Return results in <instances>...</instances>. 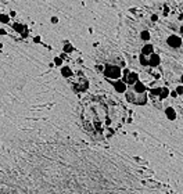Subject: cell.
Segmentation results:
<instances>
[{"label":"cell","mask_w":183,"mask_h":194,"mask_svg":"<svg viewBox=\"0 0 183 194\" xmlns=\"http://www.w3.org/2000/svg\"><path fill=\"white\" fill-rule=\"evenodd\" d=\"M151 19H153V21H157L158 17H157V15H153V17H151Z\"/></svg>","instance_id":"ac0fdd59"},{"label":"cell","mask_w":183,"mask_h":194,"mask_svg":"<svg viewBox=\"0 0 183 194\" xmlns=\"http://www.w3.org/2000/svg\"><path fill=\"white\" fill-rule=\"evenodd\" d=\"M114 88H115V90H116L118 93H124V92H126V83L122 82V81L115 82V83H114Z\"/></svg>","instance_id":"8992f818"},{"label":"cell","mask_w":183,"mask_h":194,"mask_svg":"<svg viewBox=\"0 0 183 194\" xmlns=\"http://www.w3.org/2000/svg\"><path fill=\"white\" fill-rule=\"evenodd\" d=\"M166 43H168L171 47H180L182 45V39L179 38L178 35H171L168 39H166Z\"/></svg>","instance_id":"3957f363"},{"label":"cell","mask_w":183,"mask_h":194,"mask_svg":"<svg viewBox=\"0 0 183 194\" xmlns=\"http://www.w3.org/2000/svg\"><path fill=\"white\" fill-rule=\"evenodd\" d=\"M126 97H128V100L131 103H135V104H146V101H147V97H146V93L144 94H139V93H131L128 92L126 93Z\"/></svg>","instance_id":"6da1fadb"},{"label":"cell","mask_w":183,"mask_h":194,"mask_svg":"<svg viewBox=\"0 0 183 194\" xmlns=\"http://www.w3.org/2000/svg\"><path fill=\"white\" fill-rule=\"evenodd\" d=\"M151 56L153 54V46L151 45H146L144 47H143V56Z\"/></svg>","instance_id":"9c48e42d"},{"label":"cell","mask_w":183,"mask_h":194,"mask_svg":"<svg viewBox=\"0 0 183 194\" xmlns=\"http://www.w3.org/2000/svg\"><path fill=\"white\" fill-rule=\"evenodd\" d=\"M124 82L128 83V85H132L133 86L136 82H139V75L136 72H131L128 76H126V78H124Z\"/></svg>","instance_id":"277c9868"},{"label":"cell","mask_w":183,"mask_h":194,"mask_svg":"<svg viewBox=\"0 0 183 194\" xmlns=\"http://www.w3.org/2000/svg\"><path fill=\"white\" fill-rule=\"evenodd\" d=\"M0 19H2L3 22H7V21H8V18H7L6 15H0Z\"/></svg>","instance_id":"2e32d148"},{"label":"cell","mask_w":183,"mask_h":194,"mask_svg":"<svg viewBox=\"0 0 183 194\" xmlns=\"http://www.w3.org/2000/svg\"><path fill=\"white\" fill-rule=\"evenodd\" d=\"M180 81H182V83H183V75H182V78H180Z\"/></svg>","instance_id":"d6986e66"},{"label":"cell","mask_w":183,"mask_h":194,"mask_svg":"<svg viewBox=\"0 0 183 194\" xmlns=\"http://www.w3.org/2000/svg\"><path fill=\"white\" fill-rule=\"evenodd\" d=\"M61 72H62V75L64 76H71L72 75V71L68 68V67H64V68L61 69Z\"/></svg>","instance_id":"30bf717a"},{"label":"cell","mask_w":183,"mask_h":194,"mask_svg":"<svg viewBox=\"0 0 183 194\" xmlns=\"http://www.w3.org/2000/svg\"><path fill=\"white\" fill-rule=\"evenodd\" d=\"M104 73L107 78H111V79H118L121 76V68L116 65H107L104 68Z\"/></svg>","instance_id":"7a4b0ae2"},{"label":"cell","mask_w":183,"mask_h":194,"mask_svg":"<svg viewBox=\"0 0 183 194\" xmlns=\"http://www.w3.org/2000/svg\"><path fill=\"white\" fill-rule=\"evenodd\" d=\"M176 94H183V86H178L176 88Z\"/></svg>","instance_id":"5bb4252c"},{"label":"cell","mask_w":183,"mask_h":194,"mask_svg":"<svg viewBox=\"0 0 183 194\" xmlns=\"http://www.w3.org/2000/svg\"><path fill=\"white\" fill-rule=\"evenodd\" d=\"M169 94L168 89H161V93H159V96H161V99H164V97H166Z\"/></svg>","instance_id":"4fadbf2b"},{"label":"cell","mask_w":183,"mask_h":194,"mask_svg":"<svg viewBox=\"0 0 183 194\" xmlns=\"http://www.w3.org/2000/svg\"><path fill=\"white\" fill-rule=\"evenodd\" d=\"M165 112H166V116H168V118L171 119V121H174V119H176V112H175V110L172 108V107H168Z\"/></svg>","instance_id":"ba28073f"},{"label":"cell","mask_w":183,"mask_h":194,"mask_svg":"<svg viewBox=\"0 0 183 194\" xmlns=\"http://www.w3.org/2000/svg\"><path fill=\"white\" fill-rule=\"evenodd\" d=\"M54 62H56V64H57V65H61L62 60H61V58H56V60H54Z\"/></svg>","instance_id":"e0dca14e"},{"label":"cell","mask_w":183,"mask_h":194,"mask_svg":"<svg viewBox=\"0 0 183 194\" xmlns=\"http://www.w3.org/2000/svg\"><path fill=\"white\" fill-rule=\"evenodd\" d=\"M64 51H72V47H71V45H65V47H64Z\"/></svg>","instance_id":"9a60e30c"},{"label":"cell","mask_w":183,"mask_h":194,"mask_svg":"<svg viewBox=\"0 0 183 194\" xmlns=\"http://www.w3.org/2000/svg\"><path fill=\"white\" fill-rule=\"evenodd\" d=\"M142 39H143V40H148V39H150V33H148V31H143V32H142Z\"/></svg>","instance_id":"7c38bea8"},{"label":"cell","mask_w":183,"mask_h":194,"mask_svg":"<svg viewBox=\"0 0 183 194\" xmlns=\"http://www.w3.org/2000/svg\"><path fill=\"white\" fill-rule=\"evenodd\" d=\"M133 90H135V93H139V94H144L146 86L143 85L142 82H136L135 85H133Z\"/></svg>","instance_id":"5b68a950"},{"label":"cell","mask_w":183,"mask_h":194,"mask_svg":"<svg viewBox=\"0 0 183 194\" xmlns=\"http://www.w3.org/2000/svg\"><path fill=\"white\" fill-rule=\"evenodd\" d=\"M159 64V57L157 54H151L148 57V65L150 67H157Z\"/></svg>","instance_id":"52a82bcc"},{"label":"cell","mask_w":183,"mask_h":194,"mask_svg":"<svg viewBox=\"0 0 183 194\" xmlns=\"http://www.w3.org/2000/svg\"><path fill=\"white\" fill-rule=\"evenodd\" d=\"M140 62L143 65H148V57L147 56H142L140 57Z\"/></svg>","instance_id":"8fae6325"}]
</instances>
